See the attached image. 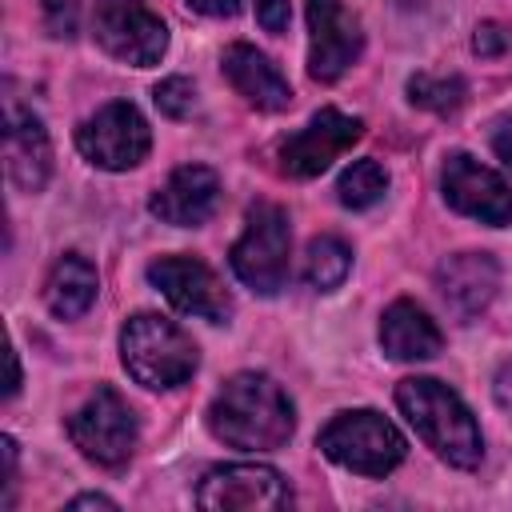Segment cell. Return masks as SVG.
<instances>
[{"label":"cell","mask_w":512,"mask_h":512,"mask_svg":"<svg viewBox=\"0 0 512 512\" xmlns=\"http://www.w3.org/2000/svg\"><path fill=\"white\" fill-rule=\"evenodd\" d=\"M296 428L292 400L264 372H236L208 404V432L228 448L272 452L284 448Z\"/></svg>","instance_id":"obj_1"},{"label":"cell","mask_w":512,"mask_h":512,"mask_svg":"<svg viewBox=\"0 0 512 512\" xmlns=\"http://www.w3.org/2000/svg\"><path fill=\"white\" fill-rule=\"evenodd\" d=\"M396 404L440 460H448L452 468L480 464L484 436H480L468 404L448 384H440L432 376H408L396 384Z\"/></svg>","instance_id":"obj_2"},{"label":"cell","mask_w":512,"mask_h":512,"mask_svg":"<svg viewBox=\"0 0 512 512\" xmlns=\"http://www.w3.org/2000/svg\"><path fill=\"white\" fill-rule=\"evenodd\" d=\"M120 360L136 384L160 392L184 384L196 372L200 352L180 324L156 312H136L120 332Z\"/></svg>","instance_id":"obj_3"},{"label":"cell","mask_w":512,"mask_h":512,"mask_svg":"<svg viewBox=\"0 0 512 512\" xmlns=\"http://www.w3.org/2000/svg\"><path fill=\"white\" fill-rule=\"evenodd\" d=\"M316 444H320V452L332 464H340L348 472H360V476H388L404 460V452H408V444L396 432V424L384 420L372 408L336 412L320 428Z\"/></svg>","instance_id":"obj_4"},{"label":"cell","mask_w":512,"mask_h":512,"mask_svg":"<svg viewBox=\"0 0 512 512\" xmlns=\"http://www.w3.org/2000/svg\"><path fill=\"white\" fill-rule=\"evenodd\" d=\"M288 244H292L288 212L280 204H272V200H260V204L248 208L244 232L228 252L232 272L252 292L276 296L284 288V280H288Z\"/></svg>","instance_id":"obj_5"},{"label":"cell","mask_w":512,"mask_h":512,"mask_svg":"<svg viewBox=\"0 0 512 512\" xmlns=\"http://www.w3.org/2000/svg\"><path fill=\"white\" fill-rule=\"evenodd\" d=\"M68 436L72 444L92 460V464H104V468H120L132 448H136V412L128 408V400L100 384L72 416H68Z\"/></svg>","instance_id":"obj_6"},{"label":"cell","mask_w":512,"mask_h":512,"mask_svg":"<svg viewBox=\"0 0 512 512\" xmlns=\"http://www.w3.org/2000/svg\"><path fill=\"white\" fill-rule=\"evenodd\" d=\"M92 36L112 60L132 68L156 64L168 48V28L144 0H92Z\"/></svg>","instance_id":"obj_7"},{"label":"cell","mask_w":512,"mask_h":512,"mask_svg":"<svg viewBox=\"0 0 512 512\" xmlns=\"http://www.w3.org/2000/svg\"><path fill=\"white\" fill-rule=\"evenodd\" d=\"M76 148L84 152V160H92L96 168L108 172H128L136 168L148 148H152V132L148 120L136 112V104L128 100H112L100 112H92L80 128H76Z\"/></svg>","instance_id":"obj_8"},{"label":"cell","mask_w":512,"mask_h":512,"mask_svg":"<svg viewBox=\"0 0 512 512\" xmlns=\"http://www.w3.org/2000/svg\"><path fill=\"white\" fill-rule=\"evenodd\" d=\"M196 504L208 512H256V508H288L292 488L268 464H220L212 468L200 488Z\"/></svg>","instance_id":"obj_9"},{"label":"cell","mask_w":512,"mask_h":512,"mask_svg":"<svg viewBox=\"0 0 512 512\" xmlns=\"http://www.w3.org/2000/svg\"><path fill=\"white\" fill-rule=\"evenodd\" d=\"M148 280L184 316H200L208 324H228L232 316V296L224 292L220 276L196 256H160L148 264Z\"/></svg>","instance_id":"obj_10"},{"label":"cell","mask_w":512,"mask_h":512,"mask_svg":"<svg viewBox=\"0 0 512 512\" xmlns=\"http://www.w3.org/2000/svg\"><path fill=\"white\" fill-rule=\"evenodd\" d=\"M440 188L456 212H464L480 224H492V228L512 224V188L476 156L448 152L444 172H440Z\"/></svg>","instance_id":"obj_11"},{"label":"cell","mask_w":512,"mask_h":512,"mask_svg":"<svg viewBox=\"0 0 512 512\" xmlns=\"http://www.w3.org/2000/svg\"><path fill=\"white\" fill-rule=\"evenodd\" d=\"M364 48L360 20L344 0H308V72L320 84L340 80Z\"/></svg>","instance_id":"obj_12"},{"label":"cell","mask_w":512,"mask_h":512,"mask_svg":"<svg viewBox=\"0 0 512 512\" xmlns=\"http://www.w3.org/2000/svg\"><path fill=\"white\" fill-rule=\"evenodd\" d=\"M364 136L360 116H344L336 108H320L300 132H292L280 144V168L296 180H312L320 176L340 152H348L356 140Z\"/></svg>","instance_id":"obj_13"},{"label":"cell","mask_w":512,"mask_h":512,"mask_svg":"<svg viewBox=\"0 0 512 512\" xmlns=\"http://www.w3.org/2000/svg\"><path fill=\"white\" fill-rule=\"evenodd\" d=\"M220 204V176L208 164H184L176 168L148 200L152 216L176 228H200Z\"/></svg>","instance_id":"obj_14"},{"label":"cell","mask_w":512,"mask_h":512,"mask_svg":"<svg viewBox=\"0 0 512 512\" xmlns=\"http://www.w3.org/2000/svg\"><path fill=\"white\" fill-rule=\"evenodd\" d=\"M4 168L20 192H40L52 172V144L40 116L16 104L4 112Z\"/></svg>","instance_id":"obj_15"},{"label":"cell","mask_w":512,"mask_h":512,"mask_svg":"<svg viewBox=\"0 0 512 512\" xmlns=\"http://www.w3.org/2000/svg\"><path fill=\"white\" fill-rule=\"evenodd\" d=\"M436 288L456 320H472L492 304V296L500 288V268L488 252H456V256L440 260Z\"/></svg>","instance_id":"obj_16"},{"label":"cell","mask_w":512,"mask_h":512,"mask_svg":"<svg viewBox=\"0 0 512 512\" xmlns=\"http://www.w3.org/2000/svg\"><path fill=\"white\" fill-rule=\"evenodd\" d=\"M228 84L260 112H284L292 104V84L280 76V68L252 44H228L220 60Z\"/></svg>","instance_id":"obj_17"},{"label":"cell","mask_w":512,"mask_h":512,"mask_svg":"<svg viewBox=\"0 0 512 512\" xmlns=\"http://www.w3.org/2000/svg\"><path fill=\"white\" fill-rule=\"evenodd\" d=\"M380 348L392 360H432L444 348V336L420 304L396 300V304H388V312L380 320Z\"/></svg>","instance_id":"obj_18"},{"label":"cell","mask_w":512,"mask_h":512,"mask_svg":"<svg viewBox=\"0 0 512 512\" xmlns=\"http://www.w3.org/2000/svg\"><path fill=\"white\" fill-rule=\"evenodd\" d=\"M96 288H100L96 268H92L84 256L68 252V256H60V260L52 264V272H48L44 304H48L52 316H60V320H76V316H84V312L92 308Z\"/></svg>","instance_id":"obj_19"},{"label":"cell","mask_w":512,"mask_h":512,"mask_svg":"<svg viewBox=\"0 0 512 512\" xmlns=\"http://www.w3.org/2000/svg\"><path fill=\"white\" fill-rule=\"evenodd\" d=\"M352 268V252L340 236H316L308 244V256H304V280L316 288V292H332L344 284Z\"/></svg>","instance_id":"obj_20"},{"label":"cell","mask_w":512,"mask_h":512,"mask_svg":"<svg viewBox=\"0 0 512 512\" xmlns=\"http://www.w3.org/2000/svg\"><path fill=\"white\" fill-rule=\"evenodd\" d=\"M384 192H388V172H384L380 160H356V164H348V168L340 172V180H336V196H340V204L352 208V212L372 208Z\"/></svg>","instance_id":"obj_21"},{"label":"cell","mask_w":512,"mask_h":512,"mask_svg":"<svg viewBox=\"0 0 512 512\" xmlns=\"http://www.w3.org/2000/svg\"><path fill=\"white\" fill-rule=\"evenodd\" d=\"M468 88L460 76H432V72H416L408 80V100L436 112V116H452L460 104H464Z\"/></svg>","instance_id":"obj_22"},{"label":"cell","mask_w":512,"mask_h":512,"mask_svg":"<svg viewBox=\"0 0 512 512\" xmlns=\"http://www.w3.org/2000/svg\"><path fill=\"white\" fill-rule=\"evenodd\" d=\"M152 100H156V108H160L164 116L184 120V116L196 108V88H192V80H184V76H168V80L156 84Z\"/></svg>","instance_id":"obj_23"},{"label":"cell","mask_w":512,"mask_h":512,"mask_svg":"<svg viewBox=\"0 0 512 512\" xmlns=\"http://www.w3.org/2000/svg\"><path fill=\"white\" fill-rule=\"evenodd\" d=\"M84 0H44V20L52 36H76Z\"/></svg>","instance_id":"obj_24"},{"label":"cell","mask_w":512,"mask_h":512,"mask_svg":"<svg viewBox=\"0 0 512 512\" xmlns=\"http://www.w3.org/2000/svg\"><path fill=\"white\" fill-rule=\"evenodd\" d=\"M508 44H512V32L504 24H496V20H484L476 28V36H472L476 56H500V52H508Z\"/></svg>","instance_id":"obj_25"},{"label":"cell","mask_w":512,"mask_h":512,"mask_svg":"<svg viewBox=\"0 0 512 512\" xmlns=\"http://www.w3.org/2000/svg\"><path fill=\"white\" fill-rule=\"evenodd\" d=\"M256 20L264 32H284L292 12H288V0H256Z\"/></svg>","instance_id":"obj_26"},{"label":"cell","mask_w":512,"mask_h":512,"mask_svg":"<svg viewBox=\"0 0 512 512\" xmlns=\"http://www.w3.org/2000/svg\"><path fill=\"white\" fill-rule=\"evenodd\" d=\"M492 152L500 156V164L512 172V116H500L492 124Z\"/></svg>","instance_id":"obj_27"},{"label":"cell","mask_w":512,"mask_h":512,"mask_svg":"<svg viewBox=\"0 0 512 512\" xmlns=\"http://www.w3.org/2000/svg\"><path fill=\"white\" fill-rule=\"evenodd\" d=\"M492 392H496V404H500V408H512V360L500 364V372H496V380H492Z\"/></svg>","instance_id":"obj_28"},{"label":"cell","mask_w":512,"mask_h":512,"mask_svg":"<svg viewBox=\"0 0 512 512\" xmlns=\"http://www.w3.org/2000/svg\"><path fill=\"white\" fill-rule=\"evenodd\" d=\"M196 12H204V16H232L236 8H240V0H188Z\"/></svg>","instance_id":"obj_29"},{"label":"cell","mask_w":512,"mask_h":512,"mask_svg":"<svg viewBox=\"0 0 512 512\" xmlns=\"http://www.w3.org/2000/svg\"><path fill=\"white\" fill-rule=\"evenodd\" d=\"M68 508H116L112 496H100V492H84L76 500H68Z\"/></svg>","instance_id":"obj_30"},{"label":"cell","mask_w":512,"mask_h":512,"mask_svg":"<svg viewBox=\"0 0 512 512\" xmlns=\"http://www.w3.org/2000/svg\"><path fill=\"white\" fill-rule=\"evenodd\" d=\"M16 388H20V364H16V348H8V396H16Z\"/></svg>","instance_id":"obj_31"}]
</instances>
